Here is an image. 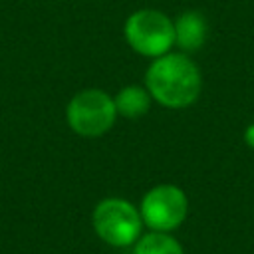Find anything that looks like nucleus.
<instances>
[{"label": "nucleus", "mask_w": 254, "mask_h": 254, "mask_svg": "<svg viewBox=\"0 0 254 254\" xmlns=\"http://www.w3.org/2000/svg\"><path fill=\"white\" fill-rule=\"evenodd\" d=\"M65 119L73 133L81 137H99L113 127L117 109L113 97L107 91L89 87L77 91L69 99L65 107Z\"/></svg>", "instance_id": "nucleus-4"}, {"label": "nucleus", "mask_w": 254, "mask_h": 254, "mask_svg": "<svg viewBox=\"0 0 254 254\" xmlns=\"http://www.w3.org/2000/svg\"><path fill=\"white\" fill-rule=\"evenodd\" d=\"M244 141H246L248 147L254 149V123H250V125L246 127V131H244Z\"/></svg>", "instance_id": "nucleus-9"}, {"label": "nucleus", "mask_w": 254, "mask_h": 254, "mask_svg": "<svg viewBox=\"0 0 254 254\" xmlns=\"http://www.w3.org/2000/svg\"><path fill=\"white\" fill-rule=\"evenodd\" d=\"M123 34L133 52L153 60L171 52L175 44L173 20L153 8L135 10L131 16H127Z\"/></svg>", "instance_id": "nucleus-3"}, {"label": "nucleus", "mask_w": 254, "mask_h": 254, "mask_svg": "<svg viewBox=\"0 0 254 254\" xmlns=\"http://www.w3.org/2000/svg\"><path fill=\"white\" fill-rule=\"evenodd\" d=\"M117 115L127 117V119H137L143 117L149 107H151V95L147 91V87L141 85H125L121 87L115 97H113Z\"/></svg>", "instance_id": "nucleus-7"}, {"label": "nucleus", "mask_w": 254, "mask_h": 254, "mask_svg": "<svg viewBox=\"0 0 254 254\" xmlns=\"http://www.w3.org/2000/svg\"><path fill=\"white\" fill-rule=\"evenodd\" d=\"M133 254H185L183 246L169 232L151 230L141 234L133 244Z\"/></svg>", "instance_id": "nucleus-8"}, {"label": "nucleus", "mask_w": 254, "mask_h": 254, "mask_svg": "<svg viewBox=\"0 0 254 254\" xmlns=\"http://www.w3.org/2000/svg\"><path fill=\"white\" fill-rule=\"evenodd\" d=\"M95 234L113 248L133 246L143 230L139 208L119 196L101 198L91 214Z\"/></svg>", "instance_id": "nucleus-2"}, {"label": "nucleus", "mask_w": 254, "mask_h": 254, "mask_svg": "<svg viewBox=\"0 0 254 254\" xmlns=\"http://www.w3.org/2000/svg\"><path fill=\"white\" fill-rule=\"evenodd\" d=\"M145 87L157 103L183 109L200 95L202 79L196 64L183 52H167L151 62L145 71Z\"/></svg>", "instance_id": "nucleus-1"}, {"label": "nucleus", "mask_w": 254, "mask_h": 254, "mask_svg": "<svg viewBox=\"0 0 254 254\" xmlns=\"http://www.w3.org/2000/svg\"><path fill=\"white\" fill-rule=\"evenodd\" d=\"M189 212V198L177 185H157L149 189L139 204V214L145 226L157 232H169L179 228Z\"/></svg>", "instance_id": "nucleus-5"}, {"label": "nucleus", "mask_w": 254, "mask_h": 254, "mask_svg": "<svg viewBox=\"0 0 254 254\" xmlns=\"http://www.w3.org/2000/svg\"><path fill=\"white\" fill-rule=\"evenodd\" d=\"M173 24H175V44L183 52H196L206 42L208 26L200 12L196 10L183 12Z\"/></svg>", "instance_id": "nucleus-6"}]
</instances>
